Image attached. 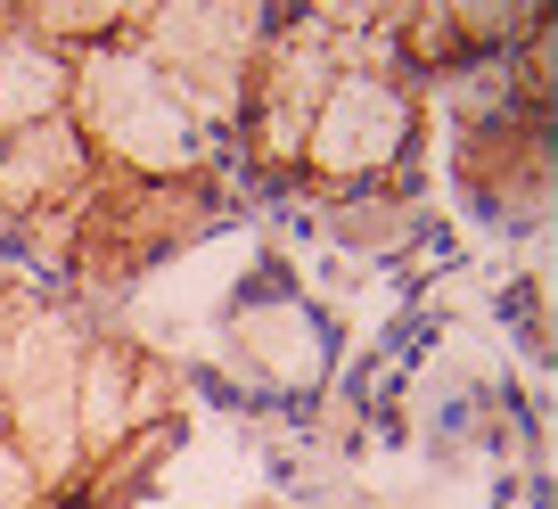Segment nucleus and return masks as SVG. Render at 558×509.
I'll use <instances>...</instances> for the list:
<instances>
[{
	"instance_id": "423d86ee",
	"label": "nucleus",
	"mask_w": 558,
	"mask_h": 509,
	"mask_svg": "<svg viewBox=\"0 0 558 509\" xmlns=\"http://www.w3.org/2000/svg\"><path fill=\"white\" fill-rule=\"evenodd\" d=\"M17 288H34V271H25V264H17V255H9V246H0V304L17 296Z\"/></svg>"
},
{
	"instance_id": "7ed1b4c3",
	"label": "nucleus",
	"mask_w": 558,
	"mask_h": 509,
	"mask_svg": "<svg viewBox=\"0 0 558 509\" xmlns=\"http://www.w3.org/2000/svg\"><path fill=\"white\" fill-rule=\"evenodd\" d=\"M271 9H132V50L165 74L181 107L206 123L214 141L230 148V123H239V90L255 66V41Z\"/></svg>"
},
{
	"instance_id": "f03ea898",
	"label": "nucleus",
	"mask_w": 558,
	"mask_h": 509,
	"mask_svg": "<svg viewBox=\"0 0 558 509\" xmlns=\"http://www.w3.org/2000/svg\"><path fill=\"white\" fill-rule=\"evenodd\" d=\"M140 9V0H132ZM66 123L83 132L90 173L116 181H190V190H239L230 148L214 141L206 123L165 90V74L132 50V34L107 50L74 58V90H66Z\"/></svg>"
},
{
	"instance_id": "20e7f679",
	"label": "nucleus",
	"mask_w": 558,
	"mask_h": 509,
	"mask_svg": "<svg viewBox=\"0 0 558 509\" xmlns=\"http://www.w3.org/2000/svg\"><path fill=\"white\" fill-rule=\"evenodd\" d=\"M525 25H534V9H444V0H427V9H386L378 41H386V58L427 90V83H452V74L501 58Z\"/></svg>"
},
{
	"instance_id": "39448f33",
	"label": "nucleus",
	"mask_w": 558,
	"mask_h": 509,
	"mask_svg": "<svg viewBox=\"0 0 558 509\" xmlns=\"http://www.w3.org/2000/svg\"><path fill=\"white\" fill-rule=\"evenodd\" d=\"M66 90H74V58H58L50 41H34L0 9V141L25 132V123L66 116Z\"/></svg>"
},
{
	"instance_id": "f257e3e1",
	"label": "nucleus",
	"mask_w": 558,
	"mask_h": 509,
	"mask_svg": "<svg viewBox=\"0 0 558 509\" xmlns=\"http://www.w3.org/2000/svg\"><path fill=\"white\" fill-rule=\"evenodd\" d=\"M386 9H353L345 58H337L329 90H320L313 123H304L296 190L304 206H411L418 190V148H427V90L386 58L378 41Z\"/></svg>"
}]
</instances>
